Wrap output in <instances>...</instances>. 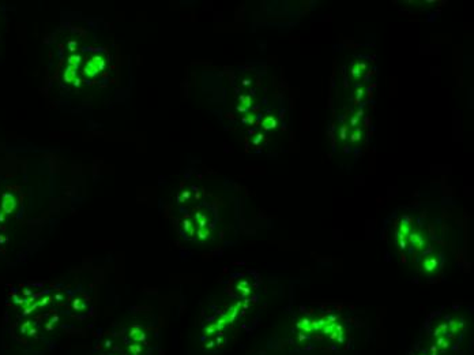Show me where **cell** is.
<instances>
[{"label": "cell", "instance_id": "6da1fadb", "mask_svg": "<svg viewBox=\"0 0 474 355\" xmlns=\"http://www.w3.org/2000/svg\"><path fill=\"white\" fill-rule=\"evenodd\" d=\"M470 348L471 333L467 321L447 316L426 325L406 355H467Z\"/></svg>", "mask_w": 474, "mask_h": 355}]
</instances>
